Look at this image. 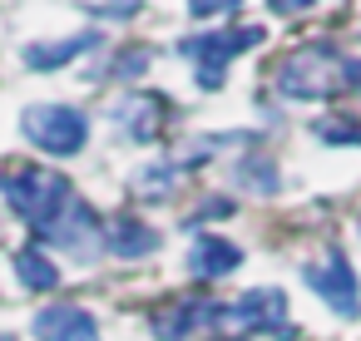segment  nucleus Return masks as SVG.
Segmentation results:
<instances>
[{
    "mask_svg": "<svg viewBox=\"0 0 361 341\" xmlns=\"http://www.w3.org/2000/svg\"><path fill=\"white\" fill-rule=\"evenodd\" d=\"M0 193H6V203L25 218V228L40 242H55L80 262H90L94 247H104L99 213L80 198V188L65 173L40 168V163H16L0 173Z\"/></svg>",
    "mask_w": 361,
    "mask_h": 341,
    "instance_id": "1",
    "label": "nucleus"
},
{
    "mask_svg": "<svg viewBox=\"0 0 361 341\" xmlns=\"http://www.w3.org/2000/svg\"><path fill=\"white\" fill-rule=\"evenodd\" d=\"M341 55L326 45V40H312V45H297L282 65H277V94L287 99H331L341 89Z\"/></svg>",
    "mask_w": 361,
    "mask_h": 341,
    "instance_id": "2",
    "label": "nucleus"
},
{
    "mask_svg": "<svg viewBox=\"0 0 361 341\" xmlns=\"http://www.w3.org/2000/svg\"><path fill=\"white\" fill-rule=\"evenodd\" d=\"M20 134L30 139V149L50 154V159H75L90 144V119L75 104H30L20 114Z\"/></svg>",
    "mask_w": 361,
    "mask_h": 341,
    "instance_id": "3",
    "label": "nucleus"
},
{
    "mask_svg": "<svg viewBox=\"0 0 361 341\" xmlns=\"http://www.w3.org/2000/svg\"><path fill=\"white\" fill-rule=\"evenodd\" d=\"M262 40H267V30H262V25L213 30V35H188V40H178V55H183V60H193V70H198V89H223L228 65H233L243 50L262 45Z\"/></svg>",
    "mask_w": 361,
    "mask_h": 341,
    "instance_id": "4",
    "label": "nucleus"
},
{
    "mask_svg": "<svg viewBox=\"0 0 361 341\" xmlns=\"http://www.w3.org/2000/svg\"><path fill=\"white\" fill-rule=\"evenodd\" d=\"M302 277H307V287L336 311V316H361V282H356V272H351V262H346V252L341 247H326V257L322 262H307L302 267Z\"/></svg>",
    "mask_w": 361,
    "mask_h": 341,
    "instance_id": "5",
    "label": "nucleus"
},
{
    "mask_svg": "<svg viewBox=\"0 0 361 341\" xmlns=\"http://www.w3.org/2000/svg\"><path fill=\"white\" fill-rule=\"evenodd\" d=\"M228 321L243 326V331H267V336H277V341L297 336V326L287 321V292H282V287H252V292H243V297L228 306Z\"/></svg>",
    "mask_w": 361,
    "mask_h": 341,
    "instance_id": "6",
    "label": "nucleus"
},
{
    "mask_svg": "<svg viewBox=\"0 0 361 341\" xmlns=\"http://www.w3.org/2000/svg\"><path fill=\"white\" fill-rule=\"evenodd\" d=\"M218 321H228V306H218V302H173V306H164V311H154V336L159 341H188L198 326H218Z\"/></svg>",
    "mask_w": 361,
    "mask_h": 341,
    "instance_id": "7",
    "label": "nucleus"
},
{
    "mask_svg": "<svg viewBox=\"0 0 361 341\" xmlns=\"http://www.w3.org/2000/svg\"><path fill=\"white\" fill-rule=\"evenodd\" d=\"M90 50H99V30H80V35H65V40H30V45L20 50V60H25V70H35V75H55V70L75 65V60L90 55Z\"/></svg>",
    "mask_w": 361,
    "mask_h": 341,
    "instance_id": "8",
    "label": "nucleus"
},
{
    "mask_svg": "<svg viewBox=\"0 0 361 341\" xmlns=\"http://www.w3.org/2000/svg\"><path fill=\"white\" fill-rule=\"evenodd\" d=\"M238 267H243V247L233 237H218V232L193 237V247H188V277L193 282H218Z\"/></svg>",
    "mask_w": 361,
    "mask_h": 341,
    "instance_id": "9",
    "label": "nucleus"
},
{
    "mask_svg": "<svg viewBox=\"0 0 361 341\" xmlns=\"http://www.w3.org/2000/svg\"><path fill=\"white\" fill-rule=\"evenodd\" d=\"M30 331H35V341H99V321L85 306H70V302L35 311Z\"/></svg>",
    "mask_w": 361,
    "mask_h": 341,
    "instance_id": "10",
    "label": "nucleus"
},
{
    "mask_svg": "<svg viewBox=\"0 0 361 341\" xmlns=\"http://www.w3.org/2000/svg\"><path fill=\"white\" fill-rule=\"evenodd\" d=\"M159 114H164V99H154V94H124L109 109V119L119 124V134L134 139V144H154L159 139V129H164Z\"/></svg>",
    "mask_w": 361,
    "mask_h": 341,
    "instance_id": "11",
    "label": "nucleus"
},
{
    "mask_svg": "<svg viewBox=\"0 0 361 341\" xmlns=\"http://www.w3.org/2000/svg\"><path fill=\"white\" fill-rule=\"evenodd\" d=\"M104 247H109V257L139 262V257L159 252V232H154L144 218H134V213H119V218H109V223H104Z\"/></svg>",
    "mask_w": 361,
    "mask_h": 341,
    "instance_id": "12",
    "label": "nucleus"
},
{
    "mask_svg": "<svg viewBox=\"0 0 361 341\" xmlns=\"http://www.w3.org/2000/svg\"><path fill=\"white\" fill-rule=\"evenodd\" d=\"M16 277L25 292H55L60 287V267L40 252V247H20L16 252Z\"/></svg>",
    "mask_w": 361,
    "mask_h": 341,
    "instance_id": "13",
    "label": "nucleus"
},
{
    "mask_svg": "<svg viewBox=\"0 0 361 341\" xmlns=\"http://www.w3.org/2000/svg\"><path fill=\"white\" fill-rule=\"evenodd\" d=\"M238 183L247 188V193H277V168H272V159H262V154H243V163H238Z\"/></svg>",
    "mask_w": 361,
    "mask_h": 341,
    "instance_id": "14",
    "label": "nucleus"
},
{
    "mask_svg": "<svg viewBox=\"0 0 361 341\" xmlns=\"http://www.w3.org/2000/svg\"><path fill=\"white\" fill-rule=\"evenodd\" d=\"M149 65H154V50H149V45H129V50H119V55L109 60L104 75H109V80H139Z\"/></svg>",
    "mask_w": 361,
    "mask_h": 341,
    "instance_id": "15",
    "label": "nucleus"
},
{
    "mask_svg": "<svg viewBox=\"0 0 361 341\" xmlns=\"http://www.w3.org/2000/svg\"><path fill=\"white\" fill-rule=\"evenodd\" d=\"M317 139L322 144H361V119L356 114H331L317 124Z\"/></svg>",
    "mask_w": 361,
    "mask_h": 341,
    "instance_id": "16",
    "label": "nucleus"
},
{
    "mask_svg": "<svg viewBox=\"0 0 361 341\" xmlns=\"http://www.w3.org/2000/svg\"><path fill=\"white\" fill-rule=\"evenodd\" d=\"M173 178H178V163H149V168L139 173V188H144L149 198H169Z\"/></svg>",
    "mask_w": 361,
    "mask_h": 341,
    "instance_id": "17",
    "label": "nucleus"
},
{
    "mask_svg": "<svg viewBox=\"0 0 361 341\" xmlns=\"http://www.w3.org/2000/svg\"><path fill=\"white\" fill-rule=\"evenodd\" d=\"M183 6H188L193 20H218V16H233L243 0H183Z\"/></svg>",
    "mask_w": 361,
    "mask_h": 341,
    "instance_id": "18",
    "label": "nucleus"
},
{
    "mask_svg": "<svg viewBox=\"0 0 361 341\" xmlns=\"http://www.w3.org/2000/svg\"><path fill=\"white\" fill-rule=\"evenodd\" d=\"M233 208H238L233 198H218V193H213L208 203H198V208H193V218H188V223H208V218H233Z\"/></svg>",
    "mask_w": 361,
    "mask_h": 341,
    "instance_id": "19",
    "label": "nucleus"
},
{
    "mask_svg": "<svg viewBox=\"0 0 361 341\" xmlns=\"http://www.w3.org/2000/svg\"><path fill=\"white\" fill-rule=\"evenodd\" d=\"M139 11H144V0H104V6H99V16H114V20H129Z\"/></svg>",
    "mask_w": 361,
    "mask_h": 341,
    "instance_id": "20",
    "label": "nucleus"
},
{
    "mask_svg": "<svg viewBox=\"0 0 361 341\" xmlns=\"http://www.w3.org/2000/svg\"><path fill=\"white\" fill-rule=\"evenodd\" d=\"M317 0H267V11L272 16H302V11H312Z\"/></svg>",
    "mask_w": 361,
    "mask_h": 341,
    "instance_id": "21",
    "label": "nucleus"
},
{
    "mask_svg": "<svg viewBox=\"0 0 361 341\" xmlns=\"http://www.w3.org/2000/svg\"><path fill=\"white\" fill-rule=\"evenodd\" d=\"M213 341H243V336H213Z\"/></svg>",
    "mask_w": 361,
    "mask_h": 341,
    "instance_id": "22",
    "label": "nucleus"
},
{
    "mask_svg": "<svg viewBox=\"0 0 361 341\" xmlns=\"http://www.w3.org/2000/svg\"><path fill=\"white\" fill-rule=\"evenodd\" d=\"M0 341H20V336H0Z\"/></svg>",
    "mask_w": 361,
    "mask_h": 341,
    "instance_id": "23",
    "label": "nucleus"
},
{
    "mask_svg": "<svg viewBox=\"0 0 361 341\" xmlns=\"http://www.w3.org/2000/svg\"><path fill=\"white\" fill-rule=\"evenodd\" d=\"M356 228H361V223H356Z\"/></svg>",
    "mask_w": 361,
    "mask_h": 341,
    "instance_id": "24",
    "label": "nucleus"
}]
</instances>
